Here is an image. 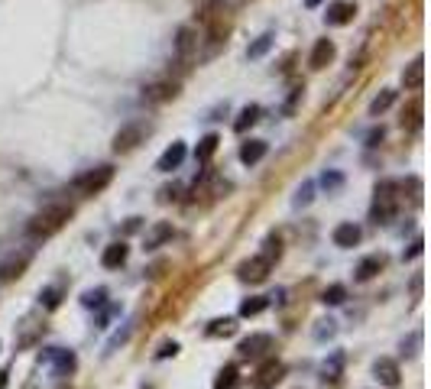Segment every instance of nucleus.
Segmentation results:
<instances>
[{"label":"nucleus","instance_id":"a878e982","mask_svg":"<svg viewBox=\"0 0 431 389\" xmlns=\"http://www.w3.org/2000/svg\"><path fill=\"white\" fill-rule=\"evenodd\" d=\"M218 146H221V137L218 133H208V137H201L198 140V150H195V159L198 162H208L214 153H218Z\"/></svg>","mask_w":431,"mask_h":389},{"label":"nucleus","instance_id":"c9c22d12","mask_svg":"<svg viewBox=\"0 0 431 389\" xmlns=\"http://www.w3.org/2000/svg\"><path fill=\"white\" fill-rule=\"evenodd\" d=\"M341 367H344V354H334L331 363H324V367H321V379H324V383H328V379H331V383H337V377H341Z\"/></svg>","mask_w":431,"mask_h":389},{"label":"nucleus","instance_id":"37998d69","mask_svg":"<svg viewBox=\"0 0 431 389\" xmlns=\"http://www.w3.org/2000/svg\"><path fill=\"white\" fill-rule=\"evenodd\" d=\"M179 185H166V189H159V201L162 205H169V201H179Z\"/></svg>","mask_w":431,"mask_h":389},{"label":"nucleus","instance_id":"bb28decb","mask_svg":"<svg viewBox=\"0 0 431 389\" xmlns=\"http://www.w3.org/2000/svg\"><path fill=\"white\" fill-rule=\"evenodd\" d=\"M260 114H263V110L256 107V104H247V107L237 114V120H234V130H237V133H247V130H250L253 123L260 120Z\"/></svg>","mask_w":431,"mask_h":389},{"label":"nucleus","instance_id":"f8f14e48","mask_svg":"<svg viewBox=\"0 0 431 389\" xmlns=\"http://www.w3.org/2000/svg\"><path fill=\"white\" fill-rule=\"evenodd\" d=\"M373 377L380 379L386 389H399L402 386V370H399V360L392 357H380L373 363Z\"/></svg>","mask_w":431,"mask_h":389},{"label":"nucleus","instance_id":"20e7f679","mask_svg":"<svg viewBox=\"0 0 431 389\" xmlns=\"http://www.w3.org/2000/svg\"><path fill=\"white\" fill-rule=\"evenodd\" d=\"M111 182H114V166L111 162H104V166H94V169L81 172L78 179L71 182V191L81 195V198H94V195H100Z\"/></svg>","mask_w":431,"mask_h":389},{"label":"nucleus","instance_id":"8fccbe9b","mask_svg":"<svg viewBox=\"0 0 431 389\" xmlns=\"http://www.w3.org/2000/svg\"><path fill=\"white\" fill-rule=\"evenodd\" d=\"M305 3H308V7H318V3H321V0H305Z\"/></svg>","mask_w":431,"mask_h":389},{"label":"nucleus","instance_id":"6e6552de","mask_svg":"<svg viewBox=\"0 0 431 389\" xmlns=\"http://www.w3.org/2000/svg\"><path fill=\"white\" fill-rule=\"evenodd\" d=\"M282 377H285V363H282L279 357H266L260 363V370L253 373L250 386L253 389H276L282 383Z\"/></svg>","mask_w":431,"mask_h":389},{"label":"nucleus","instance_id":"0eeeda50","mask_svg":"<svg viewBox=\"0 0 431 389\" xmlns=\"http://www.w3.org/2000/svg\"><path fill=\"white\" fill-rule=\"evenodd\" d=\"M146 137H150V123H143V120H130V123H123V127L117 130V137H114V153L137 150Z\"/></svg>","mask_w":431,"mask_h":389},{"label":"nucleus","instance_id":"a211bd4d","mask_svg":"<svg viewBox=\"0 0 431 389\" xmlns=\"http://www.w3.org/2000/svg\"><path fill=\"white\" fill-rule=\"evenodd\" d=\"M185 156H188V150H185V143H182V140H175V143L169 146V150H166V153L159 156V159H156V169H159V172H172V169H179L182 162H185Z\"/></svg>","mask_w":431,"mask_h":389},{"label":"nucleus","instance_id":"49530a36","mask_svg":"<svg viewBox=\"0 0 431 389\" xmlns=\"http://www.w3.org/2000/svg\"><path fill=\"white\" fill-rule=\"evenodd\" d=\"M140 227H143V218H130L127 224H123V234H137Z\"/></svg>","mask_w":431,"mask_h":389},{"label":"nucleus","instance_id":"ea45409f","mask_svg":"<svg viewBox=\"0 0 431 389\" xmlns=\"http://www.w3.org/2000/svg\"><path fill=\"white\" fill-rule=\"evenodd\" d=\"M321 185H324V191H328V195H334V191L344 185V175H341V172H334V169H328L324 175H321Z\"/></svg>","mask_w":431,"mask_h":389},{"label":"nucleus","instance_id":"09e8293b","mask_svg":"<svg viewBox=\"0 0 431 389\" xmlns=\"http://www.w3.org/2000/svg\"><path fill=\"white\" fill-rule=\"evenodd\" d=\"M7 383H10V370L3 367L0 370V389H7Z\"/></svg>","mask_w":431,"mask_h":389},{"label":"nucleus","instance_id":"a19ab883","mask_svg":"<svg viewBox=\"0 0 431 389\" xmlns=\"http://www.w3.org/2000/svg\"><path fill=\"white\" fill-rule=\"evenodd\" d=\"M130 334H133V328H130V325H127L123 331H117V334H114V338L107 340V354H111V350H117V347H123V344L130 340Z\"/></svg>","mask_w":431,"mask_h":389},{"label":"nucleus","instance_id":"f3484780","mask_svg":"<svg viewBox=\"0 0 431 389\" xmlns=\"http://www.w3.org/2000/svg\"><path fill=\"white\" fill-rule=\"evenodd\" d=\"M127 257H130V247H127L123 240H117V243H111V247H104L100 266H104V270H121L123 263H127Z\"/></svg>","mask_w":431,"mask_h":389},{"label":"nucleus","instance_id":"39448f33","mask_svg":"<svg viewBox=\"0 0 431 389\" xmlns=\"http://www.w3.org/2000/svg\"><path fill=\"white\" fill-rule=\"evenodd\" d=\"M272 350H276L272 334H266V331H253V334H247V338L237 344V357L240 360H266Z\"/></svg>","mask_w":431,"mask_h":389},{"label":"nucleus","instance_id":"2f4dec72","mask_svg":"<svg viewBox=\"0 0 431 389\" xmlns=\"http://www.w3.org/2000/svg\"><path fill=\"white\" fill-rule=\"evenodd\" d=\"M392 104H396V91H380V94L370 101V114L373 117H380V114H386Z\"/></svg>","mask_w":431,"mask_h":389},{"label":"nucleus","instance_id":"423d86ee","mask_svg":"<svg viewBox=\"0 0 431 389\" xmlns=\"http://www.w3.org/2000/svg\"><path fill=\"white\" fill-rule=\"evenodd\" d=\"M33 263V250H13L7 257L0 259V286H10L23 276V273L30 270Z\"/></svg>","mask_w":431,"mask_h":389},{"label":"nucleus","instance_id":"a18cd8bd","mask_svg":"<svg viewBox=\"0 0 431 389\" xmlns=\"http://www.w3.org/2000/svg\"><path fill=\"white\" fill-rule=\"evenodd\" d=\"M419 340H421V334H412L409 340H402V354H405V357H412V354H415V347H419Z\"/></svg>","mask_w":431,"mask_h":389},{"label":"nucleus","instance_id":"6ab92c4d","mask_svg":"<svg viewBox=\"0 0 431 389\" xmlns=\"http://www.w3.org/2000/svg\"><path fill=\"white\" fill-rule=\"evenodd\" d=\"M353 13H357V7H353V3H347V0H337V3H331V7H328V13H324V23H328V26H347V23L353 20Z\"/></svg>","mask_w":431,"mask_h":389},{"label":"nucleus","instance_id":"ddd939ff","mask_svg":"<svg viewBox=\"0 0 431 389\" xmlns=\"http://www.w3.org/2000/svg\"><path fill=\"white\" fill-rule=\"evenodd\" d=\"M179 98V81H152L143 88V101L146 104H169Z\"/></svg>","mask_w":431,"mask_h":389},{"label":"nucleus","instance_id":"9b49d317","mask_svg":"<svg viewBox=\"0 0 431 389\" xmlns=\"http://www.w3.org/2000/svg\"><path fill=\"white\" fill-rule=\"evenodd\" d=\"M198 30H191V26H179L175 33V55H179L182 65H191V62L198 59Z\"/></svg>","mask_w":431,"mask_h":389},{"label":"nucleus","instance_id":"9d476101","mask_svg":"<svg viewBox=\"0 0 431 389\" xmlns=\"http://www.w3.org/2000/svg\"><path fill=\"white\" fill-rule=\"evenodd\" d=\"M272 273V263L266 257H250L243 259L240 266H237V276H240V282H250V286H260V282L270 279Z\"/></svg>","mask_w":431,"mask_h":389},{"label":"nucleus","instance_id":"4be33fe9","mask_svg":"<svg viewBox=\"0 0 431 389\" xmlns=\"http://www.w3.org/2000/svg\"><path fill=\"white\" fill-rule=\"evenodd\" d=\"M421 81H425V59H412L409 62V69L402 71V85H405V88L409 91H419L421 88Z\"/></svg>","mask_w":431,"mask_h":389},{"label":"nucleus","instance_id":"79ce46f5","mask_svg":"<svg viewBox=\"0 0 431 389\" xmlns=\"http://www.w3.org/2000/svg\"><path fill=\"white\" fill-rule=\"evenodd\" d=\"M421 250H425V240L421 237H415L409 243V250H405V253H402V259H405V263H409V259H415V257H421Z\"/></svg>","mask_w":431,"mask_h":389},{"label":"nucleus","instance_id":"c85d7f7f","mask_svg":"<svg viewBox=\"0 0 431 389\" xmlns=\"http://www.w3.org/2000/svg\"><path fill=\"white\" fill-rule=\"evenodd\" d=\"M260 257H266L272 266L279 263V259H282V237H279V234H270V237L263 240V253H260Z\"/></svg>","mask_w":431,"mask_h":389},{"label":"nucleus","instance_id":"4468645a","mask_svg":"<svg viewBox=\"0 0 431 389\" xmlns=\"http://www.w3.org/2000/svg\"><path fill=\"white\" fill-rule=\"evenodd\" d=\"M172 237H175V227H172L169 221H156L150 227V234H146V240H143V250H159V247H166Z\"/></svg>","mask_w":431,"mask_h":389},{"label":"nucleus","instance_id":"f704fd0d","mask_svg":"<svg viewBox=\"0 0 431 389\" xmlns=\"http://www.w3.org/2000/svg\"><path fill=\"white\" fill-rule=\"evenodd\" d=\"M104 302H107V289H104V286H98V289H88L85 295H81V305H85V309H100Z\"/></svg>","mask_w":431,"mask_h":389},{"label":"nucleus","instance_id":"aec40b11","mask_svg":"<svg viewBox=\"0 0 431 389\" xmlns=\"http://www.w3.org/2000/svg\"><path fill=\"white\" fill-rule=\"evenodd\" d=\"M334 55H337L334 42L331 40H318V42H315V49H311L308 65H311V69H324V65H331V62H334Z\"/></svg>","mask_w":431,"mask_h":389},{"label":"nucleus","instance_id":"c756f323","mask_svg":"<svg viewBox=\"0 0 431 389\" xmlns=\"http://www.w3.org/2000/svg\"><path fill=\"white\" fill-rule=\"evenodd\" d=\"M419 127H421V104L412 101L409 107L402 110V130H412V133H415Z\"/></svg>","mask_w":431,"mask_h":389},{"label":"nucleus","instance_id":"393cba45","mask_svg":"<svg viewBox=\"0 0 431 389\" xmlns=\"http://www.w3.org/2000/svg\"><path fill=\"white\" fill-rule=\"evenodd\" d=\"M62 295H65V286H62V282H55V286H46V289L39 292V305H42L46 311L59 309V305H62Z\"/></svg>","mask_w":431,"mask_h":389},{"label":"nucleus","instance_id":"412c9836","mask_svg":"<svg viewBox=\"0 0 431 389\" xmlns=\"http://www.w3.org/2000/svg\"><path fill=\"white\" fill-rule=\"evenodd\" d=\"M266 153H270V143H266V140H247V143H240V162H243V166H256V162H260Z\"/></svg>","mask_w":431,"mask_h":389},{"label":"nucleus","instance_id":"4c0bfd02","mask_svg":"<svg viewBox=\"0 0 431 389\" xmlns=\"http://www.w3.org/2000/svg\"><path fill=\"white\" fill-rule=\"evenodd\" d=\"M270 46H272V33H263L260 40H256L250 49H247V55H250V59H260V55H266V52H270Z\"/></svg>","mask_w":431,"mask_h":389},{"label":"nucleus","instance_id":"cd10ccee","mask_svg":"<svg viewBox=\"0 0 431 389\" xmlns=\"http://www.w3.org/2000/svg\"><path fill=\"white\" fill-rule=\"evenodd\" d=\"M237 383H240V370H237V363H227L214 379V389H237Z\"/></svg>","mask_w":431,"mask_h":389},{"label":"nucleus","instance_id":"7c9ffc66","mask_svg":"<svg viewBox=\"0 0 431 389\" xmlns=\"http://www.w3.org/2000/svg\"><path fill=\"white\" fill-rule=\"evenodd\" d=\"M321 302H324V305H344V302H347V286H344V282L328 286V289L321 292Z\"/></svg>","mask_w":431,"mask_h":389},{"label":"nucleus","instance_id":"f257e3e1","mask_svg":"<svg viewBox=\"0 0 431 389\" xmlns=\"http://www.w3.org/2000/svg\"><path fill=\"white\" fill-rule=\"evenodd\" d=\"M71 214H75V208H71V205H65V201L46 205V208L36 211V214L26 221V237H33V240H49V237H55V234H59V230L71 221Z\"/></svg>","mask_w":431,"mask_h":389},{"label":"nucleus","instance_id":"1a4fd4ad","mask_svg":"<svg viewBox=\"0 0 431 389\" xmlns=\"http://www.w3.org/2000/svg\"><path fill=\"white\" fill-rule=\"evenodd\" d=\"M42 363H49L52 377H71L75 370H78V357H75V350H65V347H49L42 354Z\"/></svg>","mask_w":431,"mask_h":389},{"label":"nucleus","instance_id":"2eb2a0df","mask_svg":"<svg viewBox=\"0 0 431 389\" xmlns=\"http://www.w3.org/2000/svg\"><path fill=\"white\" fill-rule=\"evenodd\" d=\"M382 266H386V257H382V253H370V257H363L360 263H357L353 279H357V282H370L376 273H382Z\"/></svg>","mask_w":431,"mask_h":389},{"label":"nucleus","instance_id":"72a5a7b5","mask_svg":"<svg viewBox=\"0 0 431 389\" xmlns=\"http://www.w3.org/2000/svg\"><path fill=\"white\" fill-rule=\"evenodd\" d=\"M121 311H123V305H117V302H114V305H107V302H104V305H100L98 321H94V328H107L114 318H121Z\"/></svg>","mask_w":431,"mask_h":389},{"label":"nucleus","instance_id":"f03ea898","mask_svg":"<svg viewBox=\"0 0 431 389\" xmlns=\"http://www.w3.org/2000/svg\"><path fill=\"white\" fill-rule=\"evenodd\" d=\"M198 23H201V30H204V36L214 46H221V42H227V36L234 30V10L224 0H208L198 10Z\"/></svg>","mask_w":431,"mask_h":389},{"label":"nucleus","instance_id":"c03bdc74","mask_svg":"<svg viewBox=\"0 0 431 389\" xmlns=\"http://www.w3.org/2000/svg\"><path fill=\"white\" fill-rule=\"evenodd\" d=\"M175 354H179V344H175V340H166V344H162L159 350H156V360H166V357H175Z\"/></svg>","mask_w":431,"mask_h":389},{"label":"nucleus","instance_id":"5701e85b","mask_svg":"<svg viewBox=\"0 0 431 389\" xmlns=\"http://www.w3.org/2000/svg\"><path fill=\"white\" fill-rule=\"evenodd\" d=\"M270 295H250V299H243L240 302V311H237V315H240V318H256V315H263V311L270 309Z\"/></svg>","mask_w":431,"mask_h":389},{"label":"nucleus","instance_id":"e433bc0d","mask_svg":"<svg viewBox=\"0 0 431 389\" xmlns=\"http://www.w3.org/2000/svg\"><path fill=\"white\" fill-rule=\"evenodd\" d=\"M311 334H315V340H331L334 334H337V321H334V318H321Z\"/></svg>","mask_w":431,"mask_h":389},{"label":"nucleus","instance_id":"de8ad7c7","mask_svg":"<svg viewBox=\"0 0 431 389\" xmlns=\"http://www.w3.org/2000/svg\"><path fill=\"white\" fill-rule=\"evenodd\" d=\"M380 140H382V127H380V130H373L370 137H367V146H380Z\"/></svg>","mask_w":431,"mask_h":389},{"label":"nucleus","instance_id":"7ed1b4c3","mask_svg":"<svg viewBox=\"0 0 431 389\" xmlns=\"http://www.w3.org/2000/svg\"><path fill=\"white\" fill-rule=\"evenodd\" d=\"M402 208V195H399V182L396 179H380L373 189V205H370V221L373 224H392L396 214Z\"/></svg>","mask_w":431,"mask_h":389},{"label":"nucleus","instance_id":"473e14b6","mask_svg":"<svg viewBox=\"0 0 431 389\" xmlns=\"http://www.w3.org/2000/svg\"><path fill=\"white\" fill-rule=\"evenodd\" d=\"M311 201H315V182H301L299 185V191H295V198H292V205H295V208H308Z\"/></svg>","mask_w":431,"mask_h":389},{"label":"nucleus","instance_id":"b1692460","mask_svg":"<svg viewBox=\"0 0 431 389\" xmlns=\"http://www.w3.org/2000/svg\"><path fill=\"white\" fill-rule=\"evenodd\" d=\"M204 334L208 338H231V334H237V318H214L204 328Z\"/></svg>","mask_w":431,"mask_h":389},{"label":"nucleus","instance_id":"58836bf2","mask_svg":"<svg viewBox=\"0 0 431 389\" xmlns=\"http://www.w3.org/2000/svg\"><path fill=\"white\" fill-rule=\"evenodd\" d=\"M399 185H402V189H409V198H412V205L419 208V205H421V179H415V175H409V179H402Z\"/></svg>","mask_w":431,"mask_h":389},{"label":"nucleus","instance_id":"dca6fc26","mask_svg":"<svg viewBox=\"0 0 431 389\" xmlns=\"http://www.w3.org/2000/svg\"><path fill=\"white\" fill-rule=\"evenodd\" d=\"M331 237H334V243H337V247L351 250V247H357V243H360L363 230H360V224H353V221H344V224H337V227H334Z\"/></svg>","mask_w":431,"mask_h":389}]
</instances>
